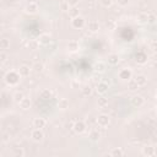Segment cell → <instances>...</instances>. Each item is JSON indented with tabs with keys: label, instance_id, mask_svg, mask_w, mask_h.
<instances>
[{
	"label": "cell",
	"instance_id": "cell-1",
	"mask_svg": "<svg viewBox=\"0 0 157 157\" xmlns=\"http://www.w3.org/2000/svg\"><path fill=\"white\" fill-rule=\"evenodd\" d=\"M5 81H6V83L7 85H10V86H16L17 83H18V81H20V74L18 72H16V71H10V72H7L6 74V76H5Z\"/></svg>",
	"mask_w": 157,
	"mask_h": 157
},
{
	"label": "cell",
	"instance_id": "cell-2",
	"mask_svg": "<svg viewBox=\"0 0 157 157\" xmlns=\"http://www.w3.org/2000/svg\"><path fill=\"white\" fill-rule=\"evenodd\" d=\"M118 77L122 80V81H130L131 77H133V71L128 68H124V69H120L119 72H118Z\"/></svg>",
	"mask_w": 157,
	"mask_h": 157
},
{
	"label": "cell",
	"instance_id": "cell-3",
	"mask_svg": "<svg viewBox=\"0 0 157 157\" xmlns=\"http://www.w3.org/2000/svg\"><path fill=\"white\" fill-rule=\"evenodd\" d=\"M85 25H86V22H85V18H83L82 16H76V17H74L71 20V26L74 27V28H76V29H81V28H83L85 27Z\"/></svg>",
	"mask_w": 157,
	"mask_h": 157
},
{
	"label": "cell",
	"instance_id": "cell-4",
	"mask_svg": "<svg viewBox=\"0 0 157 157\" xmlns=\"http://www.w3.org/2000/svg\"><path fill=\"white\" fill-rule=\"evenodd\" d=\"M44 138V134L42 131V129H33L31 131V139H32L35 142H41Z\"/></svg>",
	"mask_w": 157,
	"mask_h": 157
},
{
	"label": "cell",
	"instance_id": "cell-5",
	"mask_svg": "<svg viewBox=\"0 0 157 157\" xmlns=\"http://www.w3.org/2000/svg\"><path fill=\"white\" fill-rule=\"evenodd\" d=\"M109 123H111V118H109L108 114H101V116H98L97 124L100 125V127L106 128V127H108V125H109Z\"/></svg>",
	"mask_w": 157,
	"mask_h": 157
},
{
	"label": "cell",
	"instance_id": "cell-6",
	"mask_svg": "<svg viewBox=\"0 0 157 157\" xmlns=\"http://www.w3.org/2000/svg\"><path fill=\"white\" fill-rule=\"evenodd\" d=\"M72 129H74V131L76 134H82V133H85L86 131V124L79 120L76 123H74V125H72Z\"/></svg>",
	"mask_w": 157,
	"mask_h": 157
},
{
	"label": "cell",
	"instance_id": "cell-7",
	"mask_svg": "<svg viewBox=\"0 0 157 157\" xmlns=\"http://www.w3.org/2000/svg\"><path fill=\"white\" fill-rule=\"evenodd\" d=\"M108 83L107 82H104V81H101L97 83V86H96V91L97 93H100V95H104L107 91H108Z\"/></svg>",
	"mask_w": 157,
	"mask_h": 157
},
{
	"label": "cell",
	"instance_id": "cell-8",
	"mask_svg": "<svg viewBox=\"0 0 157 157\" xmlns=\"http://www.w3.org/2000/svg\"><path fill=\"white\" fill-rule=\"evenodd\" d=\"M131 103H133V106H134V107L140 108V107H142V106H144L145 100H144V97H142V96L136 95V96H134V97L131 98Z\"/></svg>",
	"mask_w": 157,
	"mask_h": 157
},
{
	"label": "cell",
	"instance_id": "cell-9",
	"mask_svg": "<svg viewBox=\"0 0 157 157\" xmlns=\"http://www.w3.org/2000/svg\"><path fill=\"white\" fill-rule=\"evenodd\" d=\"M135 83L139 86V87H141V86H145L146 83H147V77H146L145 75H142V74H139V75H136L135 76Z\"/></svg>",
	"mask_w": 157,
	"mask_h": 157
},
{
	"label": "cell",
	"instance_id": "cell-10",
	"mask_svg": "<svg viewBox=\"0 0 157 157\" xmlns=\"http://www.w3.org/2000/svg\"><path fill=\"white\" fill-rule=\"evenodd\" d=\"M38 43L39 44H43V46H47V44H49L50 42H52V37L49 36V35H47V33H43V35H41L39 37H38Z\"/></svg>",
	"mask_w": 157,
	"mask_h": 157
},
{
	"label": "cell",
	"instance_id": "cell-11",
	"mask_svg": "<svg viewBox=\"0 0 157 157\" xmlns=\"http://www.w3.org/2000/svg\"><path fill=\"white\" fill-rule=\"evenodd\" d=\"M25 11L27 13V14H36L37 11H38V5L36 4V3H28L27 5H26V7H25Z\"/></svg>",
	"mask_w": 157,
	"mask_h": 157
},
{
	"label": "cell",
	"instance_id": "cell-12",
	"mask_svg": "<svg viewBox=\"0 0 157 157\" xmlns=\"http://www.w3.org/2000/svg\"><path fill=\"white\" fill-rule=\"evenodd\" d=\"M142 155L147 157H152L156 155V149L153 146H145V147H142Z\"/></svg>",
	"mask_w": 157,
	"mask_h": 157
},
{
	"label": "cell",
	"instance_id": "cell-13",
	"mask_svg": "<svg viewBox=\"0 0 157 157\" xmlns=\"http://www.w3.org/2000/svg\"><path fill=\"white\" fill-rule=\"evenodd\" d=\"M46 124H47V122H46V119H43V118H35V119H33V127L37 128V129L44 128Z\"/></svg>",
	"mask_w": 157,
	"mask_h": 157
},
{
	"label": "cell",
	"instance_id": "cell-14",
	"mask_svg": "<svg viewBox=\"0 0 157 157\" xmlns=\"http://www.w3.org/2000/svg\"><path fill=\"white\" fill-rule=\"evenodd\" d=\"M87 29L90 31V32L95 33L100 29V24L97 22V21H90L88 25H87Z\"/></svg>",
	"mask_w": 157,
	"mask_h": 157
},
{
	"label": "cell",
	"instance_id": "cell-15",
	"mask_svg": "<svg viewBox=\"0 0 157 157\" xmlns=\"http://www.w3.org/2000/svg\"><path fill=\"white\" fill-rule=\"evenodd\" d=\"M118 63H119V57H118V54H109L108 55V64L109 65H112V66H116V65H118Z\"/></svg>",
	"mask_w": 157,
	"mask_h": 157
},
{
	"label": "cell",
	"instance_id": "cell-16",
	"mask_svg": "<svg viewBox=\"0 0 157 157\" xmlns=\"http://www.w3.org/2000/svg\"><path fill=\"white\" fill-rule=\"evenodd\" d=\"M29 72H31V69H29V66H27V65H22V66H20V69H18V74H20V76H28L29 75Z\"/></svg>",
	"mask_w": 157,
	"mask_h": 157
},
{
	"label": "cell",
	"instance_id": "cell-17",
	"mask_svg": "<svg viewBox=\"0 0 157 157\" xmlns=\"http://www.w3.org/2000/svg\"><path fill=\"white\" fill-rule=\"evenodd\" d=\"M18 104H20V107L22 108L24 111H27V109L31 107V101H29V98L24 97V98H22V101H21Z\"/></svg>",
	"mask_w": 157,
	"mask_h": 157
},
{
	"label": "cell",
	"instance_id": "cell-18",
	"mask_svg": "<svg viewBox=\"0 0 157 157\" xmlns=\"http://www.w3.org/2000/svg\"><path fill=\"white\" fill-rule=\"evenodd\" d=\"M9 48H10V41L7 38L0 39V50H6Z\"/></svg>",
	"mask_w": 157,
	"mask_h": 157
},
{
	"label": "cell",
	"instance_id": "cell-19",
	"mask_svg": "<svg viewBox=\"0 0 157 157\" xmlns=\"http://www.w3.org/2000/svg\"><path fill=\"white\" fill-rule=\"evenodd\" d=\"M68 49L70 52H76L79 49V43L76 41H70L69 43H68Z\"/></svg>",
	"mask_w": 157,
	"mask_h": 157
},
{
	"label": "cell",
	"instance_id": "cell-20",
	"mask_svg": "<svg viewBox=\"0 0 157 157\" xmlns=\"http://www.w3.org/2000/svg\"><path fill=\"white\" fill-rule=\"evenodd\" d=\"M58 107H59L60 109H66V108H69V101H68L66 98H61V100H59V102H58Z\"/></svg>",
	"mask_w": 157,
	"mask_h": 157
},
{
	"label": "cell",
	"instance_id": "cell-21",
	"mask_svg": "<svg viewBox=\"0 0 157 157\" xmlns=\"http://www.w3.org/2000/svg\"><path fill=\"white\" fill-rule=\"evenodd\" d=\"M111 156H124L125 152L122 150V149H113L111 152H109Z\"/></svg>",
	"mask_w": 157,
	"mask_h": 157
},
{
	"label": "cell",
	"instance_id": "cell-22",
	"mask_svg": "<svg viewBox=\"0 0 157 157\" xmlns=\"http://www.w3.org/2000/svg\"><path fill=\"white\" fill-rule=\"evenodd\" d=\"M24 97H25L24 93L18 91V92H16L15 95H14V101H15V102H17V103H20L21 101H22V98H24Z\"/></svg>",
	"mask_w": 157,
	"mask_h": 157
},
{
	"label": "cell",
	"instance_id": "cell-23",
	"mask_svg": "<svg viewBox=\"0 0 157 157\" xmlns=\"http://www.w3.org/2000/svg\"><path fill=\"white\" fill-rule=\"evenodd\" d=\"M82 95L85 96V97L91 96V95H92V88H91L90 86H85V87L82 88Z\"/></svg>",
	"mask_w": 157,
	"mask_h": 157
},
{
	"label": "cell",
	"instance_id": "cell-24",
	"mask_svg": "<svg viewBox=\"0 0 157 157\" xmlns=\"http://www.w3.org/2000/svg\"><path fill=\"white\" fill-rule=\"evenodd\" d=\"M69 15L74 18V17H76V16H79V10L75 7V6H72L71 9H69Z\"/></svg>",
	"mask_w": 157,
	"mask_h": 157
},
{
	"label": "cell",
	"instance_id": "cell-25",
	"mask_svg": "<svg viewBox=\"0 0 157 157\" xmlns=\"http://www.w3.org/2000/svg\"><path fill=\"white\" fill-rule=\"evenodd\" d=\"M136 61H139V63H145V61H146V54L142 53V52L138 53V54H136Z\"/></svg>",
	"mask_w": 157,
	"mask_h": 157
},
{
	"label": "cell",
	"instance_id": "cell-26",
	"mask_svg": "<svg viewBox=\"0 0 157 157\" xmlns=\"http://www.w3.org/2000/svg\"><path fill=\"white\" fill-rule=\"evenodd\" d=\"M96 70L98 72H103L104 70H106V64H104V63H102V61L97 63V64H96Z\"/></svg>",
	"mask_w": 157,
	"mask_h": 157
},
{
	"label": "cell",
	"instance_id": "cell-27",
	"mask_svg": "<svg viewBox=\"0 0 157 157\" xmlns=\"http://www.w3.org/2000/svg\"><path fill=\"white\" fill-rule=\"evenodd\" d=\"M90 139L92 140V141H97L98 139H100V133L98 131H92L91 134H90Z\"/></svg>",
	"mask_w": 157,
	"mask_h": 157
},
{
	"label": "cell",
	"instance_id": "cell-28",
	"mask_svg": "<svg viewBox=\"0 0 157 157\" xmlns=\"http://www.w3.org/2000/svg\"><path fill=\"white\" fill-rule=\"evenodd\" d=\"M155 21H156V15L155 14H147L146 22H147V24H155Z\"/></svg>",
	"mask_w": 157,
	"mask_h": 157
},
{
	"label": "cell",
	"instance_id": "cell-29",
	"mask_svg": "<svg viewBox=\"0 0 157 157\" xmlns=\"http://www.w3.org/2000/svg\"><path fill=\"white\" fill-rule=\"evenodd\" d=\"M101 4H102V6H104V7H109V6H112V4H113V0H101Z\"/></svg>",
	"mask_w": 157,
	"mask_h": 157
},
{
	"label": "cell",
	"instance_id": "cell-30",
	"mask_svg": "<svg viewBox=\"0 0 157 157\" xmlns=\"http://www.w3.org/2000/svg\"><path fill=\"white\" fill-rule=\"evenodd\" d=\"M107 103H108L107 98H104V97H101V98H98V106H101V107H104Z\"/></svg>",
	"mask_w": 157,
	"mask_h": 157
},
{
	"label": "cell",
	"instance_id": "cell-31",
	"mask_svg": "<svg viewBox=\"0 0 157 157\" xmlns=\"http://www.w3.org/2000/svg\"><path fill=\"white\" fill-rule=\"evenodd\" d=\"M7 60V55L4 52H0V63H5Z\"/></svg>",
	"mask_w": 157,
	"mask_h": 157
},
{
	"label": "cell",
	"instance_id": "cell-32",
	"mask_svg": "<svg viewBox=\"0 0 157 157\" xmlns=\"http://www.w3.org/2000/svg\"><path fill=\"white\" fill-rule=\"evenodd\" d=\"M77 3H79V0H66V4H68L70 7L76 6V5H77Z\"/></svg>",
	"mask_w": 157,
	"mask_h": 157
},
{
	"label": "cell",
	"instance_id": "cell-33",
	"mask_svg": "<svg viewBox=\"0 0 157 157\" xmlns=\"http://www.w3.org/2000/svg\"><path fill=\"white\" fill-rule=\"evenodd\" d=\"M15 155H16V156H25V151L21 149V147H20V149L16 147V149H15Z\"/></svg>",
	"mask_w": 157,
	"mask_h": 157
},
{
	"label": "cell",
	"instance_id": "cell-34",
	"mask_svg": "<svg viewBox=\"0 0 157 157\" xmlns=\"http://www.w3.org/2000/svg\"><path fill=\"white\" fill-rule=\"evenodd\" d=\"M117 3H118V5H120V6H127L128 3H129V0H117Z\"/></svg>",
	"mask_w": 157,
	"mask_h": 157
},
{
	"label": "cell",
	"instance_id": "cell-35",
	"mask_svg": "<svg viewBox=\"0 0 157 157\" xmlns=\"http://www.w3.org/2000/svg\"><path fill=\"white\" fill-rule=\"evenodd\" d=\"M129 82V87H130V90H136L139 86L135 83V81H133V82H130V81H128Z\"/></svg>",
	"mask_w": 157,
	"mask_h": 157
},
{
	"label": "cell",
	"instance_id": "cell-36",
	"mask_svg": "<svg viewBox=\"0 0 157 157\" xmlns=\"http://www.w3.org/2000/svg\"><path fill=\"white\" fill-rule=\"evenodd\" d=\"M44 96H48V97H50V96H52V92H50V91H48V90L43 91V92H42V97H44Z\"/></svg>",
	"mask_w": 157,
	"mask_h": 157
},
{
	"label": "cell",
	"instance_id": "cell-37",
	"mask_svg": "<svg viewBox=\"0 0 157 157\" xmlns=\"http://www.w3.org/2000/svg\"><path fill=\"white\" fill-rule=\"evenodd\" d=\"M61 7H63V9H64V10H66V9L69 10V7H70V6H69V5L66 4V1H65V4H63V5H61Z\"/></svg>",
	"mask_w": 157,
	"mask_h": 157
}]
</instances>
